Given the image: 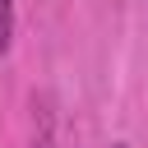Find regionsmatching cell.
<instances>
[{
  "label": "cell",
  "instance_id": "7a4b0ae2",
  "mask_svg": "<svg viewBox=\"0 0 148 148\" xmlns=\"http://www.w3.org/2000/svg\"><path fill=\"white\" fill-rule=\"evenodd\" d=\"M32 148H56V139H51V120L42 116V125H37V134H32Z\"/></svg>",
  "mask_w": 148,
  "mask_h": 148
},
{
  "label": "cell",
  "instance_id": "3957f363",
  "mask_svg": "<svg viewBox=\"0 0 148 148\" xmlns=\"http://www.w3.org/2000/svg\"><path fill=\"white\" fill-rule=\"evenodd\" d=\"M111 148H130V143H111Z\"/></svg>",
  "mask_w": 148,
  "mask_h": 148
},
{
  "label": "cell",
  "instance_id": "6da1fadb",
  "mask_svg": "<svg viewBox=\"0 0 148 148\" xmlns=\"http://www.w3.org/2000/svg\"><path fill=\"white\" fill-rule=\"evenodd\" d=\"M14 42V0H0V56Z\"/></svg>",
  "mask_w": 148,
  "mask_h": 148
}]
</instances>
